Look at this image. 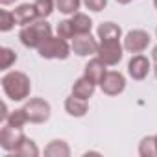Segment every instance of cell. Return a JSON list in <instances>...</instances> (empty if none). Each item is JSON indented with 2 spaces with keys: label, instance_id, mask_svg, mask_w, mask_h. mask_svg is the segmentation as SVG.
Wrapping results in <instances>:
<instances>
[{
  "label": "cell",
  "instance_id": "12",
  "mask_svg": "<svg viewBox=\"0 0 157 157\" xmlns=\"http://www.w3.org/2000/svg\"><path fill=\"white\" fill-rule=\"evenodd\" d=\"M13 15H15V21H17V26H26L33 21H37V11H35V6L33 4H19L15 10H13Z\"/></svg>",
  "mask_w": 157,
  "mask_h": 157
},
{
  "label": "cell",
  "instance_id": "2",
  "mask_svg": "<svg viewBox=\"0 0 157 157\" xmlns=\"http://www.w3.org/2000/svg\"><path fill=\"white\" fill-rule=\"evenodd\" d=\"M50 35H52V26L46 22V19H37L22 26L19 32V39L26 48H39V44Z\"/></svg>",
  "mask_w": 157,
  "mask_h": 157
},
{
  "label": "cell",
  "instance_id": "32",
  "mask_svg": "<svg viewBox=\"0 0 157 157\" xmlns=\"http://www.w3.org/2000/svg\"><path fill=\"white\" fill-rule=\"evenodd\" d=\"M155 144H157V133H155Z\"/></svg>",
  "mask_w": 157,
  "mask_h": 157
},
{
  "label": "cell",
  "instance_id": "16",
  "mask_svg": "<svg viewBox=\"0 0 157 157\" xmlns=\"http://www.w3.org/2000/svg\"><path fill=\"white\" fill-rule=\"evenodd\" d=\"M44 155H46V157H68V155H70V148H68V144H67L65 140L56 139V140H50V142L46 144Z\"/></svg>",
  "mask_w": 157,
  "mask_h": 157
},
{
  "label": "cell",
  "instance_id": "25",
  "mask_svg": "<svg viewBox=\"0 0 157 157\" xmlns=\"http://www.w3.org/2000/svg\"><path fill=\"white\" fill-rule=\"evenodd\" d=\"M15 61H17L15 50H11V48H2L0 50V68L2 70H8Z\"/></svg>",
  "mask_w": 157,
  "mask_h": 157
},
{
  "label": "cell",
  "instance_id": "9",
  "mask_svg": "<svg viewBox=\"0 0 157 157\" xmlns=\"http://www.w3.org/2000/svg\"><path fill=\"white\" fill-rule=\"evenodd\" d=\"M72 52L80 57H87V56H94L98 52V41L91 35V33H82L76 35L70 43Z\"/></svg>",
  "mask_w": 157,
  "mask_h": 157
},
{
  "label": "cell",
  "instance_id": "24",
  "mask_svg": "<svg viewBox=\"0 0 157 157\" xmlns=\"http://www.w3.org/2000/svg\"><path fill=\"white\" fill-rule=\"evenodd\" d=\"M15 24H17V21H15L13 11L0 10V32H10Z\"/></svg>",
  "mask_w": 157,
  "mask_h": 157
},
{
  "label": "cell",
  "instance_id": "4",
  "mask_svg": "<svg viewBox=\"0 0 157 157\" xmlns=\"http://www.w3.org/2000/svg\"><path fill=\"white\" fill-rule=\"evenodd\" d=\"M96 56L107 65V67H115L122 61L124 56V44H120V39H105L98 43V52Z\"/></svg>",
  "mask_w": 157,
  "mask_h": 157
},
{
  "label": "cell",
  "instance_id": "27",
  "mask_svg": "<svg viewBox=\"0 0 157 157\" xmlns=\"http://www.w3.org/2000/svg\"><path fill=\"white\" fill-rule=\"evenodd\" d=\"M151 59H153V63H157V46H153V50H151Z\"/></svg>",
  "mask_w": 157,
  "mask_h": 157
},
{
  "label": "cell",
  "instance_id": "11",
  "mask_svg": "<svg viewBox=\"0 0 157 157\" xmlns=\"http://www.w3.org/2000/svg\"><path fill=\"white\" fill-rule=\"evenodd\" d=\"M105 74H107V65H105L98 56L93 57V59H89V63H87L85 68H83V76L89 78L94 85H100V83H102V80L105 78Z\"/></svg>",
  "mask_w": 157,
  "mask_h": 157
},
{
  "label": "cell",
  "instance_id": "17",
  "mask_svg": "<svg viewBox=\"0 0 157 157\" xmlns=\"http://www.w3.org/2000/svg\"><path fill=\"white\" fill-rule=\"evenodd\" d=\"M96 33H98V39L100 41H105V39H120L122 37V30L115 22H102L98 26Z\"/></svg>",
  "mask_w": 157,
  "mask_h": 157
},
{
  "label": "cell",
  "instance_id": "33",
  "mask_svg": "<svg viewBox=\"0 0 157 157\" xmlns=\"http://www.w3.org/2000/svg\"><path fill=\"white\" fill-rule=\"evenodd\" d=\"M155 35H157V30H155Z\"/></svg>",
  "mask_w": 157,
  "mask_h": 157
},
{
  "label": "cell",
  "instance_id": "5",
  "mask_svg": "<svg viewBox=\"0 0 157 157\" xmlns=\"http://www.w3.org/2000/svg\"><path fill=\"white\" fill-rule=\"evenodd\" d=\"M24 111L28 115V120L32 124H44L48 118H50V113H52V107L46 100L43 98H30L24 105Z\"/></svg>",
  "mask_w": 157,
  "mask_h": 157
},
{
  "label": "cell",
  "instance_id": "1",
  "mask_svg": "<svg viewBox=\"0 0 157 157\" xmlns=\"http://www.w3.org/2000/svg\"><path fill=\"white\" fill-rule=\"evenodd\" d=\"M2 89L13 102H24L32 93V82L24 72L11 70L2 78Z\"/></svg>",
  "mask_w": 157,
  "mask_h": 157
},
{
  "label": "cell",
  "instance_id": "10",
  "mask_svg": "<svg viewBox=\"0 0 157 157\" xmlns=\"http://www.w3.org/2000/svg\"><path fill=\"white\" fill-rule=\"evenodd\" d=\"M150 70H151V61L142 54H135L128 63V74L135 82H142L150 74Z\"/></svg>",
  "mask_w": 157,
  "mask_h": 157
},
{
  "label": "cell",
  "instance_id": "15",
  "mask_svg": "<svg viewBox=\"0 0 157 157\" xmlns=\"http://www.w3.org/2000/svg\"><path fill=\"white\" fill-rule=\"evenodd\" d=\"M70 22L74 26V32L76 35H82V33H91L93 30V21L89 15L82 13V11H76L72 17H70Z\"/></svg>",
  "mask_w": 157,
  "mask_h": 157
},
{
  "label": "cell",
  "instance_id": "3",
  "mask_svg": "<svg viewBox=\"0 0 157 157\" xmlns=\"http://www.w3.org/2000/svg\"><path fill=\"white\" fill-rule=\"evenodd\" d=\"M37 52H39V56L43 59H67L70 56V52H72V46L68 44L67 39H63L59 35L57 37L50 35L48 39H44L39 44Z\"/></svg>",
  "mask_w": 157,
  "mask_h": 157
},
{
  "label": "cell",
  "instance_id": "13",
  "mask_svg": "<svg viewBox=\"0 0 157 157\" xmlns=\"http://www.w3.org/2000/svg\"><path fill=\"white\" fill-rule=\"evenodd\" d=\"M65 111H67L70 117L80 118V117H85V115H87L89 104H87V100H82V98L70 94V96L65 100Z\"/></svg>",
  "mask_w": 157,
  "mask_h": 157
},
{
  "label": "cell",
  "instance_id": "23",
  "mask_svg": "<svg viewBox=\"0 0 157 157\" xmlns=\"http://www.w3.org/2000/svg\"><path fill=\"white\" fill-rule=\"evenodd\" d=\"M56 32H57V35L59 37H63V39H74L76 37V32H74V26H72V22H70V19H65V21H59L57 22V26H56Z\"/></svg>",
  "mask_w": 157,
  "mask_h": 157
},
{
  "label": "cell",
  "instance_id": "6",
  "mask_svg": "<svg viewBox=\"0 0 157 157\" xmlns=\"http://www.w3.org/2000/svg\"><path fill=\"white\" fill-rule=\"evenodd\" d=\"M150 33L144 30H131L126 33L124 37V50H128L129 54H142L148 46H150Z\"/></svg>",
  "mask_w": 157,
  "mask_h": 157
},
{
  "label": "cell",
  "instance_id": "30",
  "mask_svg": "<svg viewBox=\"0 0 157 157\" xmlns=\"http://www.w3.org/2000/svg\"><path fill=\"white\" fill-rule=\"evenodd\" d=\"M153 72H155V78H157V63H155V68H153Z\"/></svg>",
  "mask_w": 157,
  "mask_h": 157
},
{
  "label": "cell",
  "instance_id": "31",
  "mask_svg": "<svg viewBox=\"0 0 157 157\" xmlns=\"http://www.w3.org/2000/svg\"><path fill=\"white\" fill-rule=\"evenodd\" d=\"M153 6H155V10H157V0H153Z\"/></svg>",
  "mask_w": 157,
  "mask_h": 157
},
{
  "label": "cell",
  "instance_id": "7",
  "mask_svg": "<svg viewBox=\"0 0 157 157\" xmlns=\"http://www.w3.org/2000/svg\"><path fill=\"white\" fill-rule=\"evenodd\" d=\"M100 89L107 96H118L126 89V78H124V74H120L118 70H107L105 78L100 83Z\"/></svg>",
  "mask_w": 157,
  "mask_h": 157
},
{
  "label": "cell",
  "instance_id": "26",
  "mask_svg": "<svg viewBox=\"0 0 157 157\" xmlns=\"http://www.w3.org/2000/svg\"><path fill=\"white\" fill-rule=\"evenodd\" d=\"M83 4H85V8H87L89 11L98 13V11H102V10L107 6V0H83Z\"/></svg>",
  "mask_w": 157,
  "mask_h": 157
},
{
  "label": "cell",
  "instance_id": "8",
  "mask_svg": "<svg viewBox=\"0 0 157 157\" xmlns=\"http://www.w3.org/2000/svg\"><path fill=\"white\" fill-rule=\"evenodd\" d=\"M26 139V135L22 133L21 128H13L10 124H6L0 129V146L6 151H17V148L21 146V142Z\"/></svg>",
  "mask_w": 157,
  "mask_h": 157
},
{
  "label": "cell",
  "instance_id": "19",
  "mask_svg": "<svg viewBox=\"0 0 157 157\" xmlns=\"http://www.w3.org/2000/svg\"><path fill=\"white\" fill-rule=\"evenodd\" d=\"M139 155H140V157H155V155H157L155 135L144 137V139L139 142Z\"/></svg>",
  "mask_w": 157,
  "mask_h": 157
},
{
  "label": "cell",
  "instance_id": "28",
  "mask_svg": "<svg viewBox=\"0 0 157 157\" xmlns=\"http://www.w3.org/2000/svg\"><path fill=\"white\" fill-rule=\"evenodd\" d=\"M13 2H15V0H0V4H2V6H10Z\"/></svg>",
  "mask_w": 157,
  "mask_h": 157
},
{
  "label": "cell",
  "instance_id": "21",
  "mask_svg": "<svg viewBox=\"0 0 157 157\" xmlns=\"http://www.w3.org/2000/svg\"><path fill=\"white\" fill-rule=\"evenodd\" d=\"M35 6V11H37V17L39 19H48L56 8V0H35L33 2Z\"/></svg>",
  "mask_w": 157,
  "mask_h": 157
},
{
  "label": "cell",
  "instance_id": "22",
  "mask_svg": "<svg viewBox=\"0 0 157 157\" xmlns=\"http://www.w3.org/2000/svg\"><path fill=\"white\" fill-rule=\"evenodd\" d=\"M83 0H56V8L63 13V15H74L80 10Z\"/></svg>",
  "mask_w": 157,
  "mask_h": 157
},
{
  "label": "cell",
  "instance_id": "29",
  "mask_svg": "<svg viewBox=\"0 0 157 157\" xmlns=\"http://www.w3.org/2000/svg\"><path fill=\"white\" fill-rule=\"evenodd\" d=\"M117 2H118V4H122V6H126V4H129V2H131V0H117Z\"/></svg>",
  "mask_w": 157,
  "mask_h": 157
},
{
  "label": "cell",
  "instance_id": "20",
  "mask_svg": "<svg viewBox=\"0 0 157 157\" xmlns=\"http://www.w3.org/2000/svg\"><path fill=\"white\" fill-rule=\"evenodd\" d=\"M15 155H19V157H37V155H39V148H37V144H35L32 139L26 137V139L21 142V146L17 148Z\"/></svg>",
  "mask_w": 157,
  "mask_h": 157
},
{
  "label": "cell",
  "instance_id": "14",
  "mask_svg": "<svg viewBox=\"0 0 157 157\" xmlns=\"http://www.w3.org/2000/svg\"><path fill=\"white\" fill-rule=\"evenodd\" d=\"M94 89H96V85L89 80V78L82 76V78H78V80L74 82V85H72V94L78 96V98H82V100H89V98L94 94Z\"/></svg>",
  "mask_w": 157,
  "mask_h": 157
},
{
  "label": "cell",
  "instance_id": "18",
  "mask_svg": "<svg viewBox=\"0 0 157 157\" xmlns=\"http://www.w3.org/2000/svg\"><path fill=\"white\" fill-rule=\"evenodd\" d=\"M4 122H6V124H10V126H13V128H21V129H22L30 120H28V115H26V111H24V107H22V109L10 111Z\"/></svg>",
  "mask_w": 157,
  "mask_h": 157
}]
</instances>
